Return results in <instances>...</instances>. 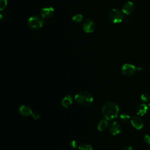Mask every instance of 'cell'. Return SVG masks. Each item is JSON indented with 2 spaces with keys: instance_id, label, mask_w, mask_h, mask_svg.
<instances>
[{
  "instance_id": "ba28073f",
  "label": "cell",
  "mask_w": 150,
  "mask_h": 150,
  "mask_svg": "<svg viewBox=\"0 0 150 150\" xmlns=\"http://www.w3.org/2000/svg\"><path fill=\"white\" fill-rule=\"evenodd\" d=\"M54 13V8L52 6H45L41 9L40 11V16L43 18H49L51 17Z\"/></svg>"
},
{
  "instance_id": "e0dca14e",
  "label": "cell",
  "mask_w": 150,
  "mask_h": 150,
  "mask_svg": "<svg viewBox=\"0 0 150 150\" xmlns=\"http://www.w3.org/2000/svg\"><path fill=\"white\" fill-rule=\"evenodd\" d=\"M120 119L121 120V121H123V122H127L130 119L129 115L128 114H127V113H122V114H121L120 115Z\"/></svg>"
},
{
  "instance_id": "30bf717a",
  "label": "cell",
  "mask_w": 150,
  "mask_h": 150,
  "mask_svg": "<svg viewBox=\"0 0 150 150\" xmlns=\"http://www.w3.org/2000/svg\"><path fill=\"white\" fill-rule=\"evenodd\" d=\"M134 9V5L131 1L126 2L122 7V12L125 15L131 14Z\"/></svg>"
},
{
  "instance_id": "9a60e30c",
  "label": "cell",
  "mask_w": 150,
  "mask_h": 150,
  "mask_svg": "<svg viewBox=\"0 0 150 150\" xmlns=\"http://www.w3.org/2000/svg\"><path fill=\"white\" fill-rule=\"evenodd\" d=\"M83 16L80 13H76L72 17V21L75 23H80L83 21Z\"/></svg>"
},
{
  "instance_id": "2e32d148",
  "label": "cell",
  "mask_w": 150,
  "mask_h": 150,
  "mask_svg": "<svg viewBox=\"0 0 150 150\" xmlns=\"http://www.w3.org/2000/svg\"><path fill=\"white\" fill-rule=\"evenodd\" d=\"M79 150H93L92 146L87 144H81L78 146Z\"/></svg>"
},
{
  "instance_id": "ac0fdd59",
  "label": "cell",
  "mask_w": 150,
  "mask_h": 150,
  "mask_svg": "<svg viewBox=\"0 0 150 150\" xmlns=\"http://www.w3.org/2000/svg\"><path fill=\"white\" fill-rule=\"evenodd\" d=\"M141 99L144 102H148L150 100V96L147 93H144L141 96Z\"/></svg>"
},
{
  "instance_id": "5bb4252c",
  "label": "cell",
  "mask_w": 150,
  "mask_h": 150,
  "mask_svg": "<svg viewBox=\"0 0 150 150\" xmlns=\"http://www.w3.org/2000/svg\"><path fill=\"white\" fill-rule=\"evenodd\" d=\"M108 125H109L107 120H101L98 124V129L100 131H104L107 127H108Z\"/></svg>"
},
{
  "instance_id": "9c48e42d",
  "label": "cell",
  "mask_w": 150,
  "mask_h": 150,
  "mask_svg": "<svg viewBox=\"0 0 150 150\" xmlns=\"http://www.w3.org/2000/svg\"><path fill=\"white\" fill-rule=\"evenodd\" d=\"M131 122L132 125L137 129H141L144 126L143 121L139 116H134L132 117Z\"/></svg>"
},
{
  "instance_id": "5b68a950",
  "label": "cell",
  "mask_w": 150,
  "mask_h": 150,
  "mask_svg": "<svg viewBox=\"0 0 150 150\" xmlns=\"http://www.w3.org/2000/svg\"><path fill=\"white\" fill-rule=\"evenodd\" d=\"M95 23L92 19H87L83 22L82 28L86 33H89L93 32L95 29Z\"/></svg>"
},
{
  "instance_id": "6da1fadb",
  "label": "cell",
  "mask_w": 150,
  "mask_h": 150,
  "mask_svg": "<svg viewBox=\"0 0 150 150\" xmlns=\"http://www.w3.org/2000/svg\"><path fill=\"white\" fill-rule=\"evenodd\" d=\"M102 112L106 120H111L117 117L119 112V107L115 103L108 101L104 104Z\"/></svg>"
},
{
  "instance_id": "d6986e66",
  "label": "cell",
  "mask_w": 150,
  "mask_h": 150,
  "mask_svg": "<svg viewBox=\"0 0 150 150\" xmlns=\"http://www.w3.org/2000/svg\"><path fill=\"white\" fill-rule=\"evenodd\" d=\"M8 4V1L7 0H1L0 1V10L1 11H4Z\"/></svg>"
},
{
  "instance_id": "8fae6325",
  "label": "cell",
  "mask_w": 150,
  "mask_h": 150,
  "mask_svg": "<svg viewBox=\"0 0 150 150\" xmlns=\"http://www.w3.org/2000/svg\"><path fill=\"white\" fill-rule=\"evenodd\" d=\"M19 112L23 117H28L32 115V111L31 108L25 105H22L19 108Z\"/></svg>"
},
{
  "instance_id": "4fadbf2b",
  "label": "cell",
  "mask_w": 150,
  "mask_h": 150,
  "mask_svg": "<svg viewBox=\"0 0 150 150\" xmlns=\"http://www.w3.org/2000/svg\"><path fill=\"white\" fill-rule=\"evenodd\" d=\"M62 105L66 108H67L71 105L73 104V98L71 96H65L62 100Z\"/></svg>"
},
{
  "instance_id": "cb8c5ba5",
  "label": "cell",
  "mask_w": 150,
  "mask_h": 150,
  "mask_svg": "<svg viewBox=\"0 0 150 150\" xmlns=\"http://www.w3.org/2000/svg\"><path fill=\"white\" fill-rule=\"evenodd\" d=\"M149 107H150V101H149Z\"/></svg>"
},
{
  "instance_id": "44dd1931",
  "label": "cell",
  "mask_w": 150,
  "mask_h": 150,
  "mask_svg": "<svg viewBox=\"0 0 150 150\" xmlns=\"http://www.w3.org/2000/svg\"><path fill=\"white\" fill-rule=\"evenodd\" d=\"M144 141L148 144H150V135H145L144 136Z\"/></svg>"
},
{
  "instance_id": "603a6c76",
  "label": "cell",
  "mask_w": 150,
  "mask_h": 150,
  "mask_svg": "<svg viewBox=\"0 0 150 150\" xmlns=\"http://www.w3.org/2000/svg\"><path fill=\"white\" fill-rule=\"evenodd\" d=\"M122 150H132V147L131 146H125Z\"/></svg>"
},
{
  "instance_id": "d4e9b609",
  "label": "cell",
  "mask_w": 150,
  "mask_h": 150,
  "mask_svg": "<svg viewBox=\"0 0 150 150\" xmlns=\"http://www.w3.org/2000/svg\"><path fill=\"white\" fill-rule=\"evenodd\" d=\"M149 150H150V147H149Z\"/></svg>"
},
{
  "instance_id": "8992f818",
  "label": "cell",
  "mask_w": 150,
  "mask_h": 150,
  "mask_svg": "<svg viewBox=\"0 0 150 150\" xmlns=\"http://www.w3.org/2000/svg\"><path fill=\"white\" fill-rule=\"evenodd\" d=\"M122 73L123 74L127 76H132L135 71L137 70L136 67L131 64H125L122 66L121 68Z\"/></svg>"
},
{
  "instance_id": "3957f363",
  "label": "cell",
  "mask_w": 150,
  "mask_h": 150,
  "mask_svg": "<svg viewBox=\"0 0 150 150\" xmlns=\"http://www.w3.org/2000/svg\"><path fill=\"white\" fill-rule=\"evenodd\" d=\"M44 23L43 18L42 16L33 15L29 18L28 20V26L33 30H38L40 29Z\"/></svg>"
},
{
  "instance_id": "7c38bea8",
  "label": "cell",
  "mask_w": 150,
  "mask_h": 150,
  "mask_svg": "<svg viewBox=\"0 0 150 150\" xmlns=\"http://www.w3.org/2000/svg\"><path fill=\"white\" fill-rule=\"evenodd\" d=\"M148 109V107L146 105V104H143V103L142 104H140L137 107V109H136L137 114L138 115L142 116V115H145L147 112Z\"/></svg>"
},
{
  "instance_id": "277c9868",
  "label": "cell",
  "mask_w": 150,
  "mask_h": 150,
  "mask_svg": "<svg viewBox=\"0 0 150 150\" xmlns=\"http://www.w3.org/2000/svg\"><path fill=\"white\" fill-rule=\"evenodd\" d=\"M109 20L113 23H119L123 21L124 15L118 9H112L108 13Z\"/></svg>"
},
{
  "instance_id": "7402d4cb",
  "label": "cell",
  "mask_w": 150,
  "mask_h": 150,
  "mask_svg": "<svg viewBox=\"0 0 150 150\" xmlns=\"http://www.w3.org/2000/svg\"><path fill=\"white\" fill-rule=\"evenodd\" d=\"M70 146L72 148H76L77 147V142L74 140H72L70 142Z\"/></svg>"
},
{
  "instance_id": "52a82bcc",
  "label": "cell",
  "mask_w": 150,
  "mask_h": 150,
  "mask_svg": "<svg viewBox=\"0 0 150 150\" xmlns=\"http://www.w3.org/2000/svg\"><path fill=\"white\" fill-rule=\"evenodd\" d=\"M108 130L111 134L117 135L121 132V127L118 122L113 121L108 125Z\"/></svg>"
},
{
  "instance_id": "ffe728a7",
  "label": "cell",
  "mask_w": 150,
  "mask_h": 150,
  "mask_svg": "<svg viewBox=\"0 0 150 150\" xmlns=\"http://www.w3.org/2000/svg\"><path fill=\"white\" fill-rule=\"evenodd\" d=\"M31 115H32V118H33L34 120H39V118H40V115H39V114L38 112H36V111L32 112V114Z\"/></svg>"
},
{
  "instance_id": "7a4b0ae2",
  "label": "cell",
  "mask_w": 150,
  "mask_h": 150,
  "mask_svg": "<svg viewBox=\"0 0 150 150\" xmlns=\"http://www.w3.org/2000/svg\"><path fill=\"white\" fill-rule=\"evenodd\" d=\"M76 101L83 106H88L93 101L92 96L86 91H80L75 96Z\"/></svg>"
}]
</instances>
